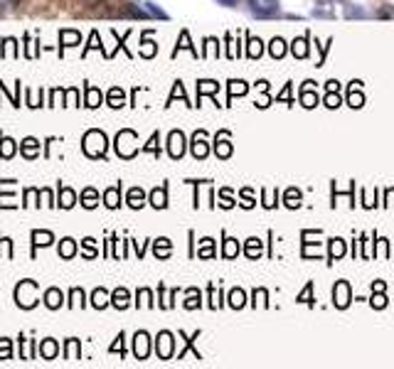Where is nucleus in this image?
<instances>
[{"instance_id":"39448f33","label":"nucleus","mask_w":394,"mask_h":369,"mask_svg":"<svg viewBox=\"0 0 394 369\" xmlns=\"http://www.w3.org/2000/svg\"><path fill=\"white\" fill-rule=\"evenodd\" d=\"M333 300H336L338 308H347L350 305V286H347V281H340L333 288Z\"/></svg>"},{"instance_id":"2eb2a0df","label":"nucleus","mask_w":394,"mask_h":369,"mask_svg":"<svg viewBox=\"0 0 394 369\" xmlns=\"http://www.w3.org/2000/svg\"><path fill=\"white\" fill-rule=\"evenodd\" d=\"M111 303L116 305V308H126V305H129V291H126V288H118V291H113Z\"/></svg>"},{"instance_id":"ddd939ff","label":"nucleus","mask_w":394,"mask_h":369,"mask_svg":"<svg viewBox=\"0 0 394 369\" xmlns=\"http://www.w3.org/2000/svg\"><path fill=\"white\" fill-rule=\"evenodd\" d=\"M118 197H121V188H111L104 192V202L106 207H111V210H116L118 207Z\"/></svg>"},{"instance_id":"79ce46f5","label":"nucleus","mask_w":394,"mask_h":369,"mask_svg":"<svg viewBox=\"0 0 394 369\" xmlns=\"http://www.w3.org/2000/svg\"><path fill=\"white\" fill-rule=\"evenodd\" d=\"M372 305H375V308H384V305H387V300H384L382 295H380V298L372 300Z\"/></svg>"},{"instance_id":"423d86ee","label":"nucleus","mask_w":394,"mask_h":369,"mask_svg":"<svg viewBox=\"0 0 394 369\" xmlns=\"http://www.w3.org/2000/svg\"><path fill=\"white\" fill-rule=\"evenodd\" d=\"M158 355H160V359H171L173 357V335L171 333H160L158 335Z\"/></svg>"},{"instance_id":"7ed1b4c3","label":"nucleus","mask_w":394,"mask_h":369,"mask_svg":"<svg viewBox=\"0 0 394 369\" xmlns=\"http://www.w3.org/2000/svg\"><path fill=\"white\" fill-rule=\"evenodd\" d=\"M32 288H37L35 281H23L18 288H15V300H18V305H20V308H25V311H28V308H32V305L37 303L32 295L25 293V291H32Z\"/></svg>"},{"instance_id":"473e14b6","label":"nucleus","mask_w":394,"mask_h":369,"mask_svg":"<svg viewBox=\"0 0 394 369\" xmlns=\"http://www.w3.org/2000/svg\"><path fill=\"white\" fill-rule=\"evenodd\" d=\"M342 251H345V246H342L340 239H333V258L336 256H342Z\"/></svg>"},{"instance_id":"9b49d317","label":"nucleus","mask_w":394,"mask_h":369,"mask_svg":"<svg viewBox=\"0 0 394 369\" xmlns=\"http://www.w3.org/2000/svg\"><path fill=\"white\" fill-rule=\"evenodd\" d=\"M57 352H59V347H57V342H54V340H45L40 345V355L45 359H54V357H57Z\"/></svg>"},{"instance_id":"2f4dec72","label":"nucleus","mask_w":394,"mask_h":369,"mask_svg":"<svg viewBox=\"0 0 394 369\" xmlns=\"http://www.w3.org/2000/svg\"><path fill=\"white\" fill-rule=\"evenodd\" d=\"M232 305H234V308H241V305H244V293L232 291Z\"/></svg>"},{"instance_id":"a878e982","label":"nucleus","mask_w":394,"mask_h":369,"mask_svg":"<svg viewBox=\"0 0 394 369\" xmlns=\"http://www.w3.org/2000/svg\"><path fill=\"white\" fill-rule=\"evenodd\" d=\"M215 150H217L219 158H230V155H232V146L227 141H222V138L217 141V148H215Z\"/></svg>"},{"instance_id":"f03ea898","label":"nucleus","mask_w":394,"mask_h":369,"mask_svg":"<svg viewBox=\"0 0 394 369\" xmlns=\"http://www.w3.org/2000/svg\"><path fill=\"white\" fill-rule=\"evenodd\" d=\"M249 5H252L254 15H259V18H271V15H276L278 12V0H249Z\"/></svg>"},{"instance_id":"6ab92c4d","label":"nucleus","mask_w":394,"mask_h":369,"mask_svg":"<svg viewBox=\"0 0 394 369\" xmlns=\"http://www.w3.org/2000/svg\"><path fill=\"white\" fill-rule=\"evenodd\" d=\"M109 106H113V109L124 106V91H121V89H111V91H109Z\"/></svg>"},{"instance_id":"412c9836","label":"nucleus","mask_w":394,"mask_h":369,"mask_svg":"<svg viewBox=\"0 0 394 369\" xmlns=\"http://www.w3.org/2000/svg\"><path fill=\"white\" fill-rule=\"evenodd\" d=\"M151 205L153 207H165L168 202H165V188H158V190H153V194H151Z\"/></svg>"},{"instance_id":"5701e85b","label":"nucleus","mask_w":394,"mask_h":369,"mask_svg":"<svg viewBox=\"0 0 394 369\" xmlns=\"http://www.w3.org/2000/svg\"><path fill=\"white\" fill-rule=\"evenodd\" d=\"M168 254H171V241H168V239L155 241V256L163 258V256H168Z\"/></svg>"},{"instance_id":"4be33fe9","label":"nucleus","mask_w":394,"mask_h":369,"mask_svg":"<svg viewBox=\"0 0 394 369\" xmlns=\"http://www.w3.org/2000/svg\"><path fill=\"white\" fill-rule=\"evenodd\" d=\"M101 104V91H96L94 87H87V106H99Z\"/></svg>"},{"instance_id":"dca6fc26","label":"nucleus","mask_w":394,"mask_h":369,"mask_svg":"<svg viewBox=\"0 0 394 369\" xmlns=\"http://www.w3.org/2000/svg\"><path fill=\"white\" fill-rule=\"evenodd\" d=\"M0 155L3 158H12L15 155V141L12 138H0Z\"/></svg>"},{"instance_id":"cd10ccee","label":"nucleus","mask_w":394,"mask_h":369,"mask_svg":"<svg viewBox=\"0 0 394 369\" xmlns=\"http://www.w3.org/2000/svg\"><path fill=\"white\" fill-rule=\"evenodd\" d=\"M283 52H286V47H283V40H274L271 42V54H274V57H283Z\"/></svg>"},{"instance_id":"4c0bfd02","label":"nucleus","mask_w":394,"mask_h":369,"mask_svg":"<svg viewBox=\"0 0 394 369\" xmlns=\"http://www.w3.org/2000/svg\"><path fill=\"white\" fill-rule=\"evenodd\" d=\"M84 246H87V256H94V239H84Z\"/></svg>"},{"instance_id":"20e7f679","label":"nucleus","mask_w":394,"mask_h":369,"mask_svg":"<svg viewBox=\"0 0 394 369\" xmlns=\"http://www.w3.org/2000/svg\"><path fill=\"white\" fill-rule=\"evenodd\" d=\"M185 135L180 133V131H173L171 138H168V150H171L173 158H183V153H185Z\"/></svg>"},{"instance_id":"aec40b11","label":"nucleus","mask_w":394,"mask_h":369,"mask_svg":"<svg viewBox=\"0 0 394 369\" xmlns=\"http://www.w3.org/2000/svg\"><path fill=\"white\" fill-rule=\"evenodd\" d=\"M129 205L133 207V210H138V207L143 205V190H138V188H133L129 192Z\"/></svg>"},{"instance_id":"a19ab883","label":"nucleus","mask_w":394,"mask_h":369,"mask_svg":"<svg viewBox=\"0 0 394 369\" xmlns=\"http://www.w3.org/2000/svg\"><path fill=\"white\" fill-rule=\"evenodd\" d=\"M303 101H306V106H308V109H311V106H316L318 96H316V94H306V96H303Z\"/></svg>"},{"instance_id":"4468645a","label":"nucleus","mask_w":394,"mask_h":369,"mask_svg":"<svg viewBox=\"0 0 394 369\" xmlns=\"http://www.w3.org/2000/svg\"><path fill=\"white\" fill-rule=\"evenodd\" d=\"M52 241H54L52 232H32V244L35 246H47Z\"/></svg>"},{"instance_id":"ea45409f","label":"nucleus","mask_w":394,"mask_h":369,"mask_svg":"<svg viewBox=\"0 0 394 369\" xmlns=\"http://www.w3.org/2000/svg\"><path fill=\"white\" fill-rule=\"evenodd\" d=\"M74 350H77V340H69V350H67V359H74Z\"/></svg>"},{"instance_id":"7c9ffc66","label":"nucleus","mask_w":394,"mask_h":369,"mask_svg":"<svg viewBox=\"0 0 394 369\" xmlns=\"http://www.w3.org/2000/svg\"><path fill=\"white\" fill-rule=\"evenodd\" d=\"M247 254H249V256H256V254H259V239H249Z\"/></svg>"},{"instance_id":"393cba45","label":"nucleus","mask_w":394,"mask_h":369,"mask_svg":"<svg viewBox=\"0 0 394 369\" xmlns=\"http://www.w3.org/2000/svg\"><path fill=\"white\" fill-rule=\"evenodd\" d=\"M91 303H94V308H104L106 303H109V295H106V291H94V295H91Z\"/></svg>"},{"instance_id":"f704fd0d","label":"nucleus","mask_w":394,"mask_h":369,"mask_svg":"<svg viewBox=\"0 0 394 369\" xmlns=\"http://www.w3.org/2000/svg\"><path fill=\"white\" fill-rule=\"evenodd\" d=\"M377 15H380V18H394V8H389V5L380 8V10H377Z\"/></svg>"},{"instance_id":"37998d69","label":"nucleus","mask_w":394,"mask_h":369,"mask_svg":"<svg viewBox=\"0 0 394 369\" xmlns=\"http://www.w3.org/2000/svg\"><path fill=\"white\" fill-rule=\"evenodd\" d=\"M18 5V0H0V8H12Z\"/></svg>"},{"instance_id":"0eeeda50","label":"nucleus","mask_w":394,"mask_h":369,"mask_svg":"<svg viewBox=\"0 0 394 369\" xmlns=\"http://www.w3.org/2000/svg\"><path fill=\"white\" fill-rule=\"evenodd\" d=\"M133 352L138 359H146L148 357V335L146 333H138L133 340Z\"/></svg>"},{"instance_id":"9d476101","label":"nucleus","mask_w":394,"mask_h":369,"mask_svg":"<svg viewBox=\"0 0 394 369\" xmlns=\"http://www.w3.org/2000/svg\"><path fill=\"white\" fill-rule=\"evenodd\" d=\"M74 254H77V241H74V239H62V244H59V256L72 258Z\"/></svg>"},{"instance_id":"e433bc0d","label":"nucleus","mask_w":394,"mask_h":369,"mask_svg":"<svg viewBox=\"0 0 394 369\" xmlns=\"http://www.w3.org/2000/svg\"><path fill=\"white\" fill-rule=\"evenodd\" d=\"M146 5H148V10L153 12V15H158V18L168 20V15H165V12H163V10H158V8H155V5H153V3H146Z\"/></svg>"},{"instance_id":"58836bf2","label":"nucleus","mask_w":394,"mask_h":369,"mask_svg":"<svg viewBox=\"0 0 394 369\" xmlns=\"http://www.w3.org/2000/svg\"><path fill=\"white\" fill-rule=\"evenodd\" d=\"M249 57H259V42L252 40V47H249Z\"/></svg>"},{"instance_id":"1a4fd4ad","label":"nucleus","mask_w":394,"mask_h":369,"mask_svg":"<svg viewBox=\"0 0 394 369\" xmlns=\"http://www.w3.org/2000/svg\"><path fill=\"white\" fill-rule=\"evenodd\" d=\"M20 148H23L25 158H35L37 153H40V141H35V138H25V141L20 143Z\"/></svg>"},{"instance_id":"72a5a7b5","label":"nucleus","mask_w":394,"mask_h":369,"mask_svg":"<svg viewBox=\"0 0 394 369\" xmlns=\"http://www.w3.org/2000/svg\"><path fill=\"white\" fill-rule=\"evenodd\" d=\"M205 246H200V256H212V239H202Z\"/></svg>"},{"instance_id":"c85d7f7f","label":"nucleus","mask_w":394,"mask_h":369,"mask_svg":"<svg viewBox=\"0 0 394 369\" xmlns=\"http://www.w3.org/2000/svg\"><path fill=\"white\" fill-rule=\"evenodd\" d=\"M239 251V244L234 239H227V246H224V256H234Z\"/></svg>"},{"instance_id":"6e6552de","label":"nucleus","mask_w":394,"mask_h":369,"mask_svg":"<svg viewBox=\"0 0 394 369\" xmlns=\"http://www.w3.org/2000/svg\"><path fill=\"white\" fill-rule=\"evenodd\" d=\"M45 305H47L50 311H57L59 305H62V291H57V288H50L47 293H45Z\"/></svg>"},{"instance_id":"bb28decb","label":"nucleus","mask_w":394,"mask_h":369,"mask_svg":"<svg viewBox=\"0 0 394 369\" xmlns=\"http://www.w3.org/2000/svg\"><path fill=\"white\" fill-rule=\"evenodd\" d=\"M193 153H195V158H205V155H207V143L197 138V141H195V146H193Z\"/></svg>"},{"instance_id":"a211bd4d","label":"nucleus","mask_w":394,"mask_h":369,"mask_svg":"<svg viewBox=\"0 0 394 369\" xmlns=\"http://www.w3.org/2000/svg\"><path fill=\"white\" fill-rule=\"evenodd\" d=\"M59 37H62V42H67V47H72V45H79V32H72V30H62L59 32Z\"/></svg>"},{"instance_id":"c756f323","label":"nucleus","mask_w":394,"mask_h":369,"mask_svg":"<svg viewBox=\"0 0 394 369\" xmlns=\"http://www.w3.org/2000/svg\"><path fill=\"white\" fill-rule=\"evenodd\" d=\"M0 359H10V342L0 340Z\"/></svg>"},{"instance_id":"f8f14e48","label":"nucleus","mask_w":394,"mask_h":369,"mask_svg":"<svg viewBox=\"0 0 394 369\" xmlns=\"http://www.w3.org/2000/svg\"><path fill=\"white\" fill-rule=\"evenodd\" d=\"M74 199H77L74 190H69V188H62V190H59V205L65 207V210H69V207L74 205Z\"/></svg>"},{"instance_id":"f3484780","label":"nucleus","mask_w":394,"mask_h":369,"mask_svg":"<svg viewBox=\"0 0 394 369\" xmlns=\"http://www.w3.org/2000/svg\"><path fill=\"white\" fill-rule=\"evenodd\" d=\"M96 199H99L96 190L87 188V190H84V192H82V205H84V207H89V210H91V207H96Z\"/></svg>"},{"instance_id":"b1692460","label":"nucleus","mask_w":394,"mask_h":369,"mask_svg":"<svg viewBox=\"0 0 394 369\" xmlns=\"http://www.w3.org/2000/svg\"><path fill=\"white\" fill-rule=\"evenodd\" d=\"M294 54H296L298 59L308 57V42H306V40H296V42H294Z\"/></svg>"},{"instance_id":"f257e3e1","label":"nucleus","mask_w":394,"mask_h":369,"mask_svg":"<svg viewBox=\"0 0 394 369\" xmlns=\"http://www.w3.org/2000/svg\"><path fill=\"white\" fill-rule=\"evenodd\" d=\"M84 153H87L89 158H101L106 153V135L101 131H89L84 135Z\"/></svg>"},{"instance_id":"c03bdc74","label":"nucleus","mask_w":394,"mask_h":369,"mask_svg":"<svg viewBox=\"0 0 394 369\" xmlns=\"http://www.w3.org/2000/svg\"><path fill=\"white\" fill-rule=\"evenodd\" d=\"M217 3H222V5H234L237 0H217Z\"/></svg>"},{"instance_id":"c9c22d12","label":"nucleus","mask_w":394,"mask_h":369,"mask_svg":"<svg viewBox=\"0 0 394 369\" xmlns=\"http://www.w3.org/2000/svg\"><path fill=\"white\" fill-rule=\"evenodd\" d=\"M143 45H146V49H143V54H146V57H153V54H155V45H153V42H143Z\"/></svg>"}]
</instances>
